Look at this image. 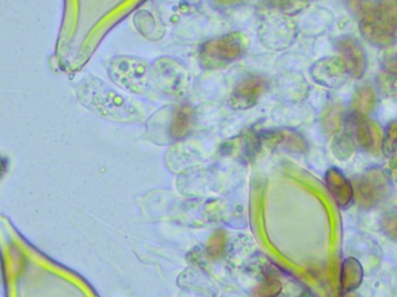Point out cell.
<instances>
[{"instance_id":"3","label":"cell","mask_w":397,"mask_h":297,"mask_svg":"<svg viewBox=\"0 0 397 297\" xmlns=\"http://www.w3.org/2000/svg\"><path fill=\"white\" fill-rule=\"evenodd\" d=\"M312 76L319 85L329 89H337L347 80L349 71L345 63L339 57H327L314 64Z\"/></svg>"},{"instance_id":"14","label":"cell","mask_w":397,"mask_h":297,"mask_svg":"<svg viewBox=\"0 0 397 297\" xmlns=\"http://www.w3.org/2000/svg\"><path fill=\"white\" fill-rule=\"evenodd\" d=\"M334 153L339 160H349L354 153V142L350 134H343L338 136L334 141Z\"/></svg>"},{"instance_id":"17","label":"cell","mask_w":397,"mask_h":297,"mask_svg":"<svg viewBox=\"0 0 397 297\" xmlns=\"http://www.w3.org/2000/svg\"><path fill=\"white\" fill-rule=\"evenodd\" d=\"M381 228L390 239L397 241V215L385 217L381 222Z\"/></svg>"},{"instance_id":"2","label":"cell","mask_w":397,"mask_h":297,"mask_svg":"<svg viewBox=\"0 0 397 297\" xmlns=\"http://www.w3.org/2000/svg\"><path fill=\"white\" fill-rule=\"evenodd\" d=\"M356 195L361 207L371 208L386 197L389 180L380 170H372L356 182Z\"/></svg>"},{"instance_id":"9","label":"cell","mask_w":397,"mask_h":297,"mask_svg":"<svg viewBox=\"0 0 397 297\" xmlns=\"http://www.w3.org/2000/svg\"><path fill=\"white\" fill-rule=\"evenodd\" d=\"M356 140L368 153H378L383 143L381 128L373 121L358 118L356 126Z\"/></svg>"},{"instance_id":"19","label":"cell","mask_w":397,"mask_h":297,"mask_svg":"<svg viewBox=\"0 0 397 297\" xmlns=\"http://www.w3.org/2000/svg\"><path fill=\"white\" fill-rule=\"evenodd\" d=\"M343 108L339 104H334L328 111V120H330L331 128L338 129L342 124Z\"/></svg>"},{"instance_id":"15","label":"cell","mask_w":397,"mask_h":297,"mask_svg":"<svg viewBox=\"0 0 397 297\" xmlns=\"http://www.w3.org/2000/svg\"><path fill=\"white\" fill-rule=\"evenodd\" d=\"M378 85L381 92L388 97L397 98V74L383 71L378 78Z\"/></svg>"},{"instance_id":"4","label":"cell","mask_w":397,"mask_h":297,"mask_svg":"<svg viewBox=\"0 0 397 297\" xmlns=\"http://www.w3.org/2000/svg\"><path fill=\"white\" fill-rule=\"evenodd\" d=\"M243 50L239 38L234 36H224L219 41H213L204 45L202 52V60H206L207 67H219L226 65L237 58Z\"/></svg>"},{"instance_id":"11","label":"cell","mask_w":397,"mask_h":297,"mask_svg":"<svg viewBox=\"0 0 397 297\" xmlns=\"http://www.w3.org/2000/svg\"><path fill=\"white\" fill-rule=\"evenodd\" d=\"M375 104V93L369 86H363L356 91L352 100V109L358 118L369 114Z\"/></svg>"},{"instance_id":"6","label":"cell","mask_w":397,"mask_h":297,"mask_svg":"<svg viewBox=\"0 0 397 297\" xmlns=\"http://www.w3.org/2000/svg\"><path fill=\"white\" fill-rule=\"evenodd\" d=\"M349 74L354 78H361L367 70V57L361 43L352 37H343L337 42Z\"/></svg>"},{"instance_id":"1","label":"cell","mask_w":397,"mask_h":297,"mask_svg":"<svg viewBox=\"0 0 397 297\" xmlns=\"http://www.w3.org/2000/svg\"><path fill=\"white\" fill-rule=\"evenodd\" d=\"M111 67V78L123 89L136 94H143L148 89L149 69L144 60L135 57H120Z\"/></svg>"},{"instance_id":"13","label":"cell","mask_w":397,"mask_h":297,"mask_svg":"<svg viewBox=\"0 0 397 297\" xmlns=\"http://www.w3.org/2000/svg\"><path fill=\"white\" fill-rule=\"evenodd\" d=\"M378 4L375 0H347V8L350 12L358 20H365L376 14Z\"/></svg>"},{"instance_id":"16","label":"cell","mask_w":397,"mask_h":297,"mask_svg":"<svg viewBox=\"0 0 397 297\" xmlns=\"http://www.w3.org/2000/svg\"><path fill=\"white\" fill-rule=\"evenodd\" d=\"M387 155H397V120L390 123L387 129V142L385 144Z\"/></svg>"},{"instance_id":"5","label":"cell","mask_w":397,"mask_h":297,"mask_svg":"<svg viewBox=\"0 0 397 297\" xmlns=\"http://www.w3.org/2000/svg\"><path fill=\"white\" fill-rule=\"evenodd\" d=\"M97 91L99 96L98 106L105 114H113L120 119L138 116V111L128 98L105 85L104 82L98 84Z\"/></svg>"},{"instance_id":"18","label":"cell","mask_w":397,"mask_h":297,"mask_svg":"<svg viewBox=\"0 0 397 297\" xmlns=\"http://www.w3.org/2000/svg\"><path fill=\"white\" fill-rule=\"evenodd\" d=\"M383 67L387 72L397 74V49H391L385 54Z\"/></svg>"},{"instance_id":"10","label":"cell","mask_w":397,"mask_h":297,"mask_svg":"<svg viewBox=\"0 0 397 297\" xmlns=\"http://www.w3.org/2000/svg\"><path fill=\"white\" fill-rule=\"evenodd\" d=\"M328 182L330 185L332 193H334L339 204L344 206V204H349L351 197H352V186L346 180L345 177L337 171V170H330L328 173Z\"/></svg>"},{"instance_id":"8","label":"cell","mask_w":397,"mask_h":297,"mask_svg":"<svg viewBox=\"0 0 397 297\" xmlns=\"http://www.w3.org/2000/svg\"><path fill=\"white\" fill-rule=\"evenodd\" d=\"M361 32L368 42L376 47H389L395 40L396 33L381 23L375 15L361 21Z\"/></svg>"},{"instance_id":"12","label":"cell","mask_w":397,"mask_h":297,"mask_svg":"<svg viewBox=\"0 0 397 297\" xmlns=\"http://www.w3.org/2000/svg\"><path fill=\"white\" fill-rule=\"evenodd\" d=\"M376 18L394 32L397 30V0H380Z\"/></svg>"},{"instance_id":"7","label":"cell","mask_w":397,"mask_h":297,"mask_svg":"<svg viewBox=\"0 0 397 297\" xmlns=\"http://www.w3.org/2000/svg\"><path fill=\"white\" fill-rule=\"evenodd\" d=\"M266 82L259 77H249L238 84L231 97V104L235 108L251 107L263 94Z\"/></svg>"},{"instance_id":"20","label":"cell","mask_w":397,"mask_h":297,"mask_svg":"<svg viewBox=\"0 0 397 297\" xmlns=\"http://www.w3.org/2000/svg\"><path fill=\"white\" fill-rule=\"evenodd\" d=\"M390 171H391L393 178L395 179L397 182V158L390 163Z\"/></svg>"}]
</instances>
